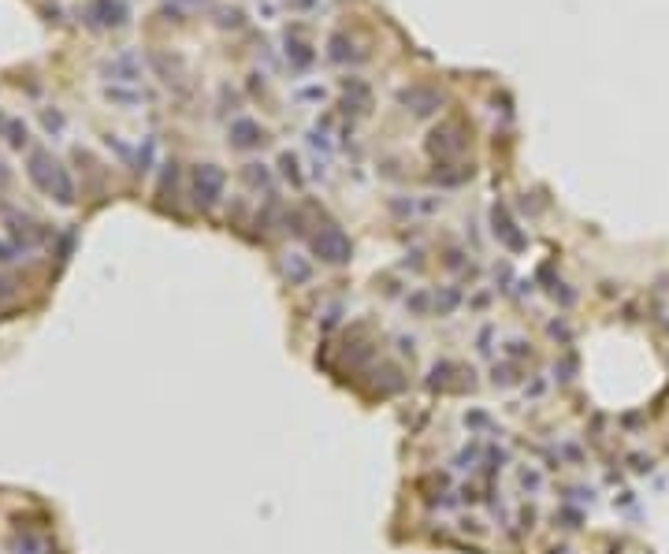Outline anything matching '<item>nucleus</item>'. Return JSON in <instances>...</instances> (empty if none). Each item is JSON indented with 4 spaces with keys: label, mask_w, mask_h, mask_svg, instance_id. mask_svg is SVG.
<instances>
[{
    "label": "nucleus",
    "mask_w": 669,
    "mask_h": 554,
    "mask_svg": "<svg viewBox=\"0 0 669 554\" xmlns=\"http://www.w3.org/2000/svg\"><path fill=\"white\" fill-rule=\"evenodd\" d=\"M287 56L294 68H309L312 63V49L305 45V41H298V38H287Z\"/></svg>",
    "instance_id": "nucleus-10"
},
{
    "label": "nucleus",
    "mask_w": 669,
    "mask_h": 554,
    "mask_svg": "<svg viewBox=\"0 0 669 554\" xmlns=\"http://www.w3.org/2000/svg\"><path fill=\"white\" fill-rule=\"evenodd\" d=\"M312 249L328 260V264H346L350 260V238L339 231V227H320L312 235Z\"/></svg>",
    "instance_id": "nucleus-2"
},
{
    "label": "nucleus",
    "mask_w": 669,
    "mask_h": 554,
    "mask_svg": "<svg viewBox=\"0 0 669 554\" xmlns=\"http://www.w3.org/2000/svg\"><path fill=\"white\" fill-rule=\"evenodd\" d=\"M264 142V130L253 123V119H234L231 123V145L234 149H257Z\"/></svg>",
    "instance_id": "nucleus-8"
},
{
    "label": "nucleus",
    "mask_w": 669,
    "mask_h": 554,
    "mask_svg": "<svg viewBox=\"0 0 669 554\" xmlns=\"http://www.w3.org/2000/svg\"><path fill=\"white\" fill-rule=\"evenodd\" d=\"M104 71L112 74V79H120V82H138L142 79V56H138V52H120Z\"/></svg>",
    "instance_id": "nucleus-7"
},
{
    "label": "nucleus",
    "mask_w": 669,
    "mask_h": 554,
    "mask_svg": "<svg viewBox=\"0 0 669 554\" xmlns=\"http://www.w3.org/2000/svg\"><path fill=\"white\" fill-rule=\"evenodd\" d=\"M461 134V127L454 123H446V127H439L435 134H431V153H439V157H454L465 149V138H458Z\"/></svg>",
    "instance_id": "nucleus-6"
},
{
    "label": "nucleus",
    "mask_w": 669,
    "mask_h": 554,
    "mask_svg": "<svg viewBox=\"0 0 669 554\" xmlns=\"http://www.w3.org/2000/svg\"><path fill=\"white\" fill-rule=\"evenodd\" d=\"M8 134H12V145H23V142H26V127H19V123L8 127Z\"/></svg>",
    "instance_id": "nucleus-12"
},
{
    "label": "nucleus",
    "mask_w": 669,
    "mask_h": 554,
    "mask_svg": "<svg viewBox=\"0 0 669 554\" xmlns=\"http://www.w3.org/2000/svg\"><path fill=\"white\" fill-rule=\"evenodd\" d=\"M30 175H34V182L38 187H45V190H56V198L60 201H71V182H67V175L60 171V164L56 160H49L45 153H34V160H30Z\"/></svg>",
    "instance_id": "nucleus-1"
},
{
    "label": "nucleus",
    "mask_w": 669,
    "mask_h": 554,
    "mask_svg": "<svg viewBox=\"0 0 669 554\" xmlns=\"http://www.w3.org/2000/svg\"><path fill=\"white\" fill-rule=\"evenodd\" d=\"M494 231H499V235L506 238V246H513V249H521V246H524V238L513 231V220H510V216H506L502 209H494Z\"/></svg>",
    "instance_id": "nucleus-9"
},
{
    "label": "nucleus",
    "mask_w": 669,
    "mask_h": 554,
    "mask_svg": "<svg viewBox=\"0 0 669 554\" xmlns=\"http://www.w3.org/2000/svg\"><path fill=\"white\" fill-rule=\"evenodd\" d=\"M398 101H402L405 108H413V116H431L439 108V93L424 90V86H409V90H402Z\"/></svg>",
    "instance_id": "nucleus-5"
},
{
    "label": "nucleus",
    "mask_w": 669,
    "mask_h": 554,
    "mask_svg": "<svg viewBox=\"0 0 669 554\" xmlns=\"http://www.w3.org/2000/svg\"><path fill=\"white\" fill-rule=\"evenodd\" d=\"M287 4H290V8H301V12H305V8H312L316 0H287Z\"/></svg>",
    "instance_id": "nucleus-13"
},
{
    "label": "nucleus",
    "mask_w": 669,
    "mask_h": 554,
    "mask_svg": "<svg viewBox=\"0 0 669 554\" xmlns=\"http://www.w3.org/2000/svg\"><path fill=\"white\" fill-rule=\"evenodd\" d=\"M131 8L127 0H90L86 4V23L90 26H123Z\"/></svg>",
    "instance_id": "nucleus-3"
},
{
    "label": "nucleus",
    "mask_w": 669,
    "mask_h": 554,
    "mask_svg": "<svg viewBox=\"0 0 669 554\" xmlns=\"http://www.w3.org/2000/svg\"><path fill=\"white\" fill-rule=\"evenodd\" d=\"M328 56L334 60V63H346L350 60V41H346V34H334L331 38V52Z\"/></svg>",
    "instance_id": "nucleus-11"
},
{
    "label": "nucleus",
    "mask_w": 669,
    "mask_h": 554,
    "mask_svg": "<svg viewBox=\"0 0 669 554\" xmlns=\"http://www.w3.org/2000/svg\"><path fill=\"white\" fill-rule=\"evenodd\" d=\"M193 182H198V201L204 205V209H212L216 201H220V193H223V171L216 168V164H201L198 168V175H193Z\"/></svg>",
    "instance_id": "nucleus-4"
}]
</instances>
